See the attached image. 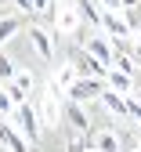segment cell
<instances>
[{
    "label": "cell",
    "instance_id": "8",
    "mask_svg": "<svg viewBox=\"0 0 141 152\" xmlns=\"http://www.w3.org/2000/svg\"><path fill=\"white\" fill-rule=\"evenodd\" d=\"M29 44H33V51H36L44 62H51V58H54V44H51V33H47V29L29 26Z\"/></svg>",
    "mask_w": 141,
    "mask_h": 152
},
{
    "label": "cell",
    "instance_id": "1",
    "mask_svg": "<svg viewBox=\"0 0 141 152\" xmlns=\"http://www.w3.org/2000/svg\"><path fill=\"white\" fill-rule=\"evenodd\" d=\"M62 87L58 83H47L44 87V94H40V105H36V116H40V123L44 127H58V120H62Z\"/></svg>",
    "mask_w": 141,
    "mask_h": 152
},
{
    "label": "cell",
    "instance_id": "26",
    "mask_svg": "<svg viewBox=\"0 0 141 152\" xmlns=\"http://www.w3.org/2000/svg\"><path fill=\"white\" fill-rule=\"evenodd\" d=\"M134 91H137V98H141V76H134Z\"/></svg>",
    "mask_w": 141,
    "mask_h": 152
},
{
    "label": "cell",
    "instance_id": "17",
    "mask_svg": "<svg viewBox=\"0 0 141 152\" xmlns=\"http://www.w3.org/2000/svg\"><path fill=\"white\" fill-rule=\"evenodd\" d=\"M109 69H116V72H127V76H134V72H137V62L130 58L127 51H116V58H112V65H109Z\"/></svg>",
    "mask_w": 141,
    "mask_h": 152
},
{
    "label": "cell",
    "instance_id": "24",
    "mask_svg": "<svg viewBox=\"0 0 141 152\" xmlns=\"http://www.w3.org/2000/svg\"><path fill=\"white\" fill-rule=\"evenodd\" d=\"M51 4H54V0H33V7H36V15H40V11L47 15V7H51Z\"/></svg>",
    "mask_w": 141,
    "mask_h": 152
},
{
    "label": "cell",
    "instance_id": "14",
    "mask_svg": "<svg viewBox=\"0 0 141 152\" xmlns=\"http://www.w3.org/2000/svg\"><path fill=\"white\" fill-rule=\"evenodd\" d=\"M102 105L109 109V112H116V116H127V98L123 94H116V91H102Z\"/></svg>",
    "mask_w": 141,
    "mask_h": 152
},
{
    "label": "cell",
    "instance_id": "11",
    "mask_svg": "<svg viewBox=\"0 0 141 152\" xmlns=\"http://www.w3.org/2000/svg\"><path fill=\"white\" fill-rule=\"evenodd\" d=\"M72 7H76V15H80V22L102 26V7H98L94 0H72Z\"/></svg>",
    "mask_w": 141,
    "mask_h": 152
},
{
    "label": "cell",
    "instance_id": "6",
    "mask_svg": "<svg viewBox=\"0 0 141 152\" xmlns=\"http://www.w3.org/2000/svg\"><path fill=\"white\" fill-rule=\"evenodd\" d=\"M4 91H7V98H11L15 105L29 102V91H33V76H29V72H15V80H7V83H4Z\"/></svg>",
    "mask_w": 141,
    "mask_h": 152
},
{
    "label": "cell",
    "instance_id": "16",
    "mask_svg": "<svg viewBox=\"0 0 141 152\" xmlns=\"http://www.w3.org/2000/svg\"><path fill=\"white\" fill-rule=\"evenodd\" d=\"M76 80H80V72H76V65H62V69L54 72V80H51V83H58L62 91H69V87H72Z\"/></svg>",
    "mask_w": 141,
    "mask_h": 152
},
{
    "label": "cell",
    "instance_id": "9",
    "mask_svg": "<svg viewBox=\"0 0 141 152\" xmlns=\"http://www.w3.org/2000/svg\"><path fill=\"white\" fill-rule=\"evenodd\" d=\"M0 145H4L7 152H29V141L18 134L11 123H4V120H0Z\"/></svg>",
    "mask_w": 141,
    "mask_h": 152
},
{
    "label": "cell",
    "instance_id": "28",
    "mask_svg": "<svg viewBox=\"0 0 141 152\" xmlns=\"http://www.w3.org/2000/svg\"><path fill=\"white\" fill-rule=\"evenodd\" d=\"M137 134H141V130H137Z\"/></svg>",
    "mask_w": 141,
    "mask_h": 152
},
{
    "label": "cell",
    "instance_id": "5",
    "mask_svg": "<svg viewBox=\"0 0 141 152\" xmlns=\"http://www.w3.org/2000/svg\"><path fill=\"white\" fill-rule=\"evenodd\" d=\"M62 120L76 130V134H87V130H91V120H87V112H83V105H80V102H62Z\"/></svg>",
    "mask_w": 141,
    "mask_h": 152
},
{
    "label": "cell",
    "instance_id": "27",
    "mask_svg": "<svg viewBox=\"0 0 141 152\" xmlns=\"http://www.w3.org/2000/svg\"><path fill=\"white\" fill-rule=\"evenodd\" d=\"M134 152H141V148H134Z\"/></svg>",
    "mask_w": 141,
    "mask_h": 152
},
{
    "label": "cell",
    "instance_id": "13",
    "mask_svg": "<svg viewBox=\"0 0 141 152\" xmlns=\"http://www.w3.org/2000/svg\"><path fill=\"white\" fill-rule=\"evenodd\" d=\"M22 29V15H0V47Z\"/></svg>",
    "mask_w": 141,
    "mask_h": 152
},
{
    "label": "cell",
    "instance_id": "12",
    "mask_svg": "<svg viewBox=\"0 0 141 152\" xmlns=\"http://www.w3.org/2000/svg\"><path fill=\"white\" fill-rule=\"evenodd\" d=\"M105 87L109 91H116V94H127L130 87H134V76H127V72H105Z\"/></svg>",
    "mask_w": 141,
    "mask_h": 152
},
{
    "label": "cell",
    "instance_id": "23",
    "mask_svg": "<svg viewBox=\"0 0 141 152\" xmlns=\"http://www.w3.org/2000/svg\"><path fill=\"white\" fill-rule=\"evenodd\" d=\"M18 4V11H26V15H36V7H33V0H15Z\"/></svg>",
    "mask_w": 141,
    "mask_h": 152
},
{
    "label": "cell",
    "instance_id": "2",
    "mask_svg": "<svg viewBox=\"0 0 141 152\" xmlns=\"http://www.w3.org/2000/svg\"><path fill=\"white\" fill-rule=\"evenodd\" d=\"M102 91H105V80H91V76H80V80L65 91V98L69 102H94V98H102Z\"/></svg>",
    "mask_w": 141,
    "mask_h": 152
},
{
    "label": "cell",
    "instance_id": "15",
    "mask_svg": "<svg viewBox=\"0 0 141 152\" xmlns=\"http://www.w3.org/2000/svg\"><path fill=\"white\" fill-rule=\"evenodd\" d=\"M94 148H98V152H119V134H112V130L94 134Z\"/></svg>",
    "mask_w": 141,
    "mask_h": 152
},
{
    "label": "cell",
    "instance_id": "4",
    "mask_svg": "<svg viewBox=\"0 0 141 152\" xmlns=\"http://www.w3.org/2000/svg\"><path fill=\"white\" fill-rule=\"evenodd\" d=\"M15 112H18V123H22V138H29V145H36L40 141V116H36V109L29 102H22V105H15Z\"/></svg>",
    "mask_w": 141,
    "mask_h": 152
},
{
    "label": "cell",
    "instance_id": "25",
    "mask_svg": "<svg viewBox=\"0 0 141 152\" xmlns=\"http://www.w3.org/2000/svg\"><path fill=\"white\" fill-rule=\"evenodd\" d=\"M65 152H83V141H80V138H69V148Z\"/></svg>",
    "mask_w": 141,
    "mask_h": 152
},
{
    "label": "cell",
    "instance_id": "10",
    "mask_svg": "<svg viewBox=\"0 0 141 152\" xmlns=\"http://www.w3.org/2000/svg\"><path fill=\"white\" fill-rule=\"evenodd\" d=\"M76 72H80V76H91V80H105L109 69L98 62V58H91L87 51H80V58H76Z\"/></svg>",
    "mask_w": 141,
    "mask_h": 152
},
{
    "label": "cell",
    "instance_id": "19",
    "mask_svg": "<svg viewBox=\"0 0 141 152\" xmlns=\"http://www.w3.org/2000/svg\"><path fill=\"white\" fill-rule=\"evenodd\" d=\"M119 15L127 18V29H130V33H137V29H141V7H130V11H119Z\"/></svg>",
    "mask_w": 141,
    "mask_h": 152
},
{
    "label": "cell",
    "instance_id": "22",
    "mask_svg": "<svg viewBox=\"0 0 141 152\" xmlns=\"http://www.w3.org/2000/svg\"><path fill=\"white\" fill-rule=\"evenodd\" d=\"M7 112H15V102L7 98V91L0 87V116H7Z\"/></svg>",
    "mask_w": 141,
    "mask_h": 152
},
{
    "label": "cell",
    "instance_id": "18",
    "mask_svg": "<svg viewBox=\"0 0 141 152\" xmlns=\"http://www.w3.org/2000/svg\"><path fill=\"white\" fill-rule=\"evenodd\" d=\"M102 4V11H130L137 7V0H98Z\"/></svg>",
    "mask_w": 141,
    "mask_h": 152
},
{
    "label": "cell",
    "instance_id": "21",
    "mask_svg": "<svg viewBox=\"0 0 141 152\" xmlns=\"http://www.w3.org/2000/svg\"><path fill=\"white\" fill-rule=\"evenodd\" d=\"M127 116H134L141 123V98H127Z\"/></svg>",
    "mask_w": 141,
    "mask_h": 152
},
{
    "label": "cell",
    "instance_id": "7",
    "mask_svg": "<svg viewBox=\"0 0 141 152\" xmlns=\"http://www.w3.org/2000/svg\"><path fill=\"white\" fill-rule=\"evenodd\" d=\"M102 29L112 36V40H127L130 29H127V18L119 15V11H102Z\"/></svg>",
    "mask_w": 141,
    "mask_h": 152
},
{
    "label": "cell",
    "instance_id": "3",
    "mask_svg": "<svg viewBox=\"0 0 141 152\" xmlns=\"http://www.w3.org/2000/svg\"><path fill=\"white\" fill-rule=\"evenodd\" d=\"M80 47H83L91 58H98L105 69H109V65H112V58H116V47H112V40H109V36H87Z\"/></svg>",
    "mask_w": 141,
    "mask_h": 152
},
{
    "label": "cell",
    "instance_id": "20",
    "mask_svg": "<svg viewBox=\"0 0 141 152\" xmlns=\"http://www.w3.org/2000/svg\"><path fill=\"white\" fill-rule=\"evenodd\" d=\"M7 80H15V69H11V62L4 58V54H0V87H4Z\"/></svg>",
    "mask_w": 141,
    "mask_h": 152
}]
</instances>
